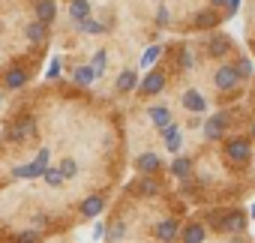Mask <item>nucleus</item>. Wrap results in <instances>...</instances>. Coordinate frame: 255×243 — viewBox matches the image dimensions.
Segmentation results:
<instances>
[{
    "label": "nucleus",
    "mask_w": 255,
    "mask_h": 243,
    "mask_svg": "<svg viewBox=\"0 0 255 243\" xmlns=\"http://www.w3.org/2000/svg\"><path fill=\"white\" fill-rule=\"evenodd\" d=\"M36 237H39L36 231H24V234H18V237H15V243H36Z\"/></svg>",
    "instance_id": "obj_33"
},
{
    "label": "nucleus",
    "mask_w": 255,
    "mask_h": 243,
    "mask_svg": "<svg viewBox=\"0 0 255 243\" xmlns=\"http://www.w3.org/2000/svg\"><path fill=\"white\" fill-rule=\"evenodd\" d=\"M213 81H216V87H219V90H234L240 78H237L234 66H219V69H216V78H213Z\"/></svg>",
    "instance_id": "obj_5"
},
{
    "label": "nucleus",
    "mask_w": 255,
    "mask_h": 243,
    "mask_svg": "<svg viewBox=\"0 0 255 243\" xmlns=\"http://www.w3.org/2000/svg\"><path fill=\"white\" fill-rule=\"evenodd\" d=\"M216 24H219L216 12H210V9H201V12H195V27H198V30H207V27H216Z\"/></svg>",
    "instance_id": "obj_13"
},
{
    "label": "nucleus",
    "mask_w": 255,
    "mask_h": 243,
    "mask_svg": "<svg viewBox=\"0 0 255 243\" xmlns=\"http://www.w3.org/2000/svg\"><path fill=\"white\" fill-rule=\"evenodd\" d=\"M123 234H126V225H123V219H117V222L111 225V231H108V240L114 243V240H120Z\"/></svg>",
    "instance_id": "obj_26"
},
{
    "label": "nucleus",
    "mask_w": 255,
    "mask_h": 243,
    "mask_svg": "<svg viewBox=\"0 0 255 243\" xmlns=\"http://www.w3.org/2000/svg\"><path fill=\"white\" fill-rule=\"evenodd\" d=\"M102 207H105L102 195H87V198L81 201V216L93 219V216H99V213H102Z\"/></svg>",
    "instance_id": "obj_7"
},
{
    "label": "nucleus",
    "mask_w": 255,
    "mask_h": 243,
    "mask_svg": "<svg viewBox=\"0 0 255 243\" xmlns=\"http://www.w3.org/2000/svg\"><path fill=\"white\" fill-rule=\"evenodd\" d=\"M162 87H165V72L162 69H150L147 75H144V81H141V93L144 96H156V93H162Z\"/></svg>",
    "instance_id": "obj_2"
},
{
    "label": "nucleus",
    "mask_w": 255,
    "mask_h": 243,
    "mask_svg": "<svg viewBox=\"0 0 255 243\" xmlns=\"http://www.w3.org/2000/svg\"><path fill=\"white\" fill-rule=\"evenodd\" d=\"M225 156H228L231 162H246V159H249V141H246V138H234V141H228Z\"/></svg>",
    "instance_id": "obj_4"
},
{
    "label": "nucleus",
    "mask_w": 255,
    "mask_h": 243,
    "mask_svg": "<svg viewBox=\"0 0 255 243\" xmlns=\"http://www.w3.org/2000/svg\"><path fill=\"white\" fill-rule=\"evenodd\" d=\"M93 237H96V240L105 237V222H96V225H93Z\"/></svg>",
    "instance_id": "obj_35"
},
{
    "label": "nucleus",
    "mask_w": 255,
    "mask_h": 243,
    "mask_svg": "<svg viewBox=\"0 0 255 243\" xmlns=\"http://www.w3.org/2000/svg\"><path fill=\"white\" fill-rule=\"evenodd\" d=\"M72 78H75L78 84H84V87H87V84H90V81H93L96 75H93V69H90V66H75V72H72Z\"/></svg>",
    "instance_id": "obj_20"
},
{
    "label": "nucleus",
    "mask_w": 255,
    "mask_h": 243,
    "mask_svg": "<svg viewBox=\"0 0 255 243\" xmlns=\"http://www.w3.org/2000/svg\"><path fill=\"white\" fill-rule=\"evenodd\" d=\"M135 168L144 171V174H153V171H159V156L156 153H141L135 159Z\"/></svg>",
    "instance_id": "obj_12"
},
{
    "label": "nucleus",
    "mask_w": 255,
    "mask_h": 243,
    "mask_svg": "<svg viewBox=\"0 0 255 243\" xmlns=\"http://www.w3.org/2000/svg\"><path fill=\"white\" fill-rule=\"evenodd\" d=\"M69 18L75 24H81V21L90 18V3H87V0H72V3H69Z\"/></svg>",
    "instance_id": "obj_9"
},
{
    "label": "nucleus",
    "mask_w": 255,
    "mask_h": 243,
    "mask_svg": "<svg viewBox=\"0 0 255 243\" xmlns=\"http://www.w3.org/2000/svg\"><path fill=\"white\" fill-rule=\"evenodd\" d=\"M183 108H189V111L201 114V111L207 108V102H204V96H201L198 90H186V93H183Z\"/></svg>",
    "instance_id": "obj_10"
},
{
    "label": "nucleus",
    "mask_w": 255,
    "mask_h": 243,
    "mask_svg": "<svg viewBox=\"0 0 255 243\" xmlns=\"http://www.w3.org/2000/svg\"><path fill=\"white\" fill-rule=\"evenodd\" d=\"M252 216H255V204H252Z\"/></svg>",
    "instance_id": "obj_41"
},
{
    "label": "nucleus",
    "mask_w": 255,
    "mask_h": 243,
    "mask_svg": "<svg viewBox=\"0 0 255 243\" xmlns=\"http://www.w3.org/2000/svg\"><path fill=\"white\" fill-rule=\"evenodd\" d=\"M252 51H255V42H252Z\"/></svg>",
    "instance_id": "obj_42"
},
{
    "label": "nucleus",
    "mask_w": 255,
    "mask_h": 243,
    "mask_svg": "<svg viewBox=\"0 0 255 243\" xmlns=\"http://www.w3.org/2000/svg\"><path fill=\"white\" fill-rule=\"evenodd\" d=\"M48 36V27L42 24V21H33V24H27V39L30 42H42Z\"/></svg>",
    "instance_id": "obj_16"
},
{
    "label": "nucleus",
    "mask_w": 255,
    "mask_h": 243,
    "mask_svg": "<svg viewBox=\"0 0 255 243\" xmlns=\"http://www.w3.org/2000/svg\"><path fill=\"white\" fill-rule=\"evenodd\" d=\"M45 171H48V147H42V150L36 153V159H33V162L18 165L12 174H15V177H27V180H30V177H42Z\"/></svg>",
    "instance_id": "obj_1"
},
{
    "label": "nucleus",
    "mask_w": 255,
    "mask_h": 243,
    "mask_svg": "<svg viewBox=\"0 0 255 243\" xmlns=\"http://www.w3.org/2000/svg\"><path fill=\"white\" fill-rule=\"evenodd\" d=\"M234 72H237V78H246V75H252V63H249V60H240V63L234 66Z\"/></svg>",
    "instance_id": "obj_29"
},
{
    "label": "nucleus",
    "mask_w": 255,
    "mask_h": 243,
    "mask_svg": "<svg viewBox=\"0 0 255 243\" xmlns=\"http://www.w3.org/2000/svg\"><path fill=\"white\" fill-rule=\"evenodd\" d=\"M192 63H195V60H192V51L183 48V54H180V66H183V69H192Z\"/></svg>",
    "instance_id": "obj_31"
},
{
    "label": "nucleus",
    "mask_w": 255,
    "mask_h": 243,
    "mask_svg": "<svg viewBox=\"0 0 255 243\" xmlns=\"http://www.w3.org/2000/svg\"><path fill=\"white\" fill-rule=\"evenodd\" d=\"M27 135H33V120H21L18 126L9 129V138H27Z\"/></svg>",
    "instance_id": "obj_18"
},
{
    "label": "nucleus",
    "mask_w": 255,
    "mask_h": 243,
    "mask_svg": "<svg viewBox=\"0 0 255 243\" xmlns=\"http://www.w3.org/2000/svg\"><path fill=\"white\" fill-rule=\"evenodd\" d=\"M165 141H168V150H171V153H177V150H180V132H174V135H168Z\"/></svg>",
    "instance_id": "obj_32"
},
{
    "label": "nucleus",
    "mask_w": 255,
    "mask_h": 243,
    "mask_svg": "<svg viewBox=\"0 0 255 243\" xmlns=\"http://www.w3.org/2000/svg\"><path fill=\"white\" fill-rule=\"evenodd\" d=\"M147 114H150V120H153V123H156L159 129H165L168 123H174V120H171V111H168V108H150Z\"/></svg>",
    "instance_id": "obj_15"
},
{
    "label": "nucleus",
    "mask_w": 255,
    "mask_h": 243,
    "mask_svg": "<svg viewBox=\"0 0 255 243\" xmlns=\"http://www.w3.org/2000/svg\"><path fill=\"white\" fill-rule=\"evenodd\" d=\"M57 171H60V177L66 180V177H75V174H78V165H75V159H63Z\"/></svg>",
    "instance_id": "obj_22"
},
{
    "label": "nucleus",
    "mask_w": 255,
    "mask_h": 243,
    "mask_svg": "<svg viewBox=\"0 0 255 243\" xmlns=\"http://www.w3.org/2000/svg\"><path fill=\"white\" fill-rule=\"evenodd\" d=\"M48 78H60V57H54L51 63H48V72H45Z\"/></svg>",
    "instance_id": "obj_30"
},
{
    "label": "nucleus",
    "mask_w": 255,
    "mask_h": 243,
    "mask_svg": "<svg viewBox=\"0 0 255 243\" xmlns=\"http://www.w3.org/2000/svg\"><path fill=\"white\" fill-rule=\"evenodd\" d=\"M90 69H93V75H102V72H105V51H96V54H93Z\"/></svg>",
    "instance_id": "obj_24"
},
{
    "label": "nucleus",
    "mask_w": 255,
    "mask_h": 243,
    "mask_svg": "<svg viewBox=\"0 0 255 243\" xmlns=\"http://www.w3.org/2000/svg\"><path fill=\"white\" fill-rule=\"evenodd\" d=\"M219 228H225V231H234V234H240L243 228H246V213L243 210H234V213H228L222 222H219Z\"/></svg>",
    "instance_id": "obj_6"
},
{
    "label": "nucleus",
    "mask_w": 255,
    "mask_h": 243,
    "mask_svg": "<svg viewBox=\"0 0 255 243\" xmlns=\"http://www.w3.org/2000/svg\"><path fill=\"white\" fill-rule=\"evenodd\" d=\"M159 54H162V48H159V45H150V48H147V51L141 54V66L147 69V66H150V63H153V60H156Z\"/></svg>",
    "instance_id": "obj_23"
},
{
    "label": "nucleus",
    "mask_w": 255,
    "mask_h": 243,
    "mask_svg": "<svg viewBox=\"0 0 255 243\" xmlns=\"http://www.w3.org/2000/svg\"><path fill=\"white\" fill-rule=\"evenodd\" d=\"M138 189H141L144 195H156V192H159V183H156L153 177H144V180L138 183Z\"/></svg>",
    "instance_id": "obj_25"
},
{
    "label": "nucleus",
    "mask_w": 255,
    "mask_h": 243,
    "mask_svg": "<svg viewBox=\"0 0 255 243\" xmlns=\"http://www.w3.org/2000/svg\"><path fill=\"white\" fill-rule=\"evenodd\" d=\"M135 81H138L135 72H132V69H126V72H120V78H117V90H123V93H126V90H132Z\"/></svg>",
    "instance_id": "obj_19"
},
{
    "label": "nucleus",
    "mask_w": 255,
    "mask_h": 243,
    "mask_svg": "<svg viewBox=\"0 0 255 243\" xmlns=\"http://www.w3.org/2000/svg\"><path fill=\"white\" fill-rule=\"evenodd\" d=\"M6 84L15 87V90L24 87V84H27V72H24V69H9V72H6Z\"/></svg>",
    "instance_id": "obj_17"
},
{
    "label": "nucleus",
    "mask_w": 255,
    "mask_h": 243,
    "mask_svg": "<svg viewBox=\"0 0 255 243\" xmlns=\"http://www.w3.org/2000/svg\"><path fill=\"white\" fill-rule=\"evenodd\" d=\"M204 237H207V228L204 225H189L186 231H183V243H204Z\"/></svg>",
    "instance_id": "obj_14"
},
{
    "label": "nucleus",
    "mask_w": 255,
    "mask_h": 243,
    "mask_svg": "<svg viewBox=\"0 0 255 243\" xmlns=\"http://www.w3.org/2000/svg\"><path fill=\"white\" fill-rule=\"evenodd\" d=\"M237 6H240V0H228V12H237Z\"/></svg>",
    "instance_id": "obj_37"
},
{
    "label": "nucleus",
    "mask_w": 255,
    "mask_h": 243,
    "mask_svg": "<svg viewBox=\"0 0 255 243\" xmlns=\"http://www.w3.org/2000/svg\"><path fill=\"white\" fill-rule=\"evenodd\" d=\"M252 138H255V123H252Z\"/></svg>",
    "instance_id": "obj_39"
},
{
    "label": "nucleus",
    "mask_w": 255,
    "mask_h": 243,
    "mask_svg": "<svg viewBox=\"0 0 255 243\" xmlns=\"http://www.w3.org/2000/svg\"><path fill=\"white\" fill-rule=\"evenodd\" d=\"M225 126H228V117H225V114H213L210 120H204V135H207L210 141H216V138L225 135Z\"/></svg>",
    "instance_id": "obj_3"
},
{
    "label": "nucleus",
    "mask_w": 255,
    "mask_h": 243,
    "mask_svg": "<svg viewBox=\"0 0 255 243\" xmlns=\"http://www.w3.org/2000/svg\"><path fill=\"white\" fill-rule=\"evenodd\" d=\"M42 177H45V183H48V186H60V183H63V177H60V171H57V168H48Z\"/></svg>",
    "instance_id": "obj_27"
},
{
    "label": "nucleus",
    "mask_w": 255,
    "mask_h": 243,
    "mask_svg": "<svg viewBox=\"0 0 255 243\" xmlns=\"http://www.w3.org/2000/svg\"><path fill=\"white\" fill-rule=\"evenodd\" d=\"M156 21H159V24H168V9H165V6H159V15H156Z\"/></svg>",
    "instance_id": "obj_36"
},
{
    "label": "nucleus",
    "mask_w": 255,
    "mask_h": 243,
    "mask_svg": "<svg viewBox=\"0 0 255 243\" xmlns=\"http://www.w3.org/2000/svg\"><path fill=\"white\" fill-rule=\"evenodd\" d=\"M210 51H213V54H225V42H222V39L210 42Z\"/></svg>",
    "instance_id": "obj_34"
},
{
    "label": "nucleus",
    "mask_w": 255,
    "mask_h": 243,
    "mask_svg": "<svg viewBox=\"0 0 255 243\" xmlns=\"http://www.w3.org/2000/svg\"><path fill=\"white\" fill-rule=\"evenodd\" d=\"M231 243H243V240H231Z\"/></svg>",
    "instance_id": "obj_40"
},
{
    "label": "nucleus",
    "mask_w": 255,
    "mask_h": 243,
    "mask_svg": "<svg viewBox=\"0 0 255 243\" xmlns=\"http://www.w3.org/2000/svg\"><path fill=\"white\" fill-rule=\"evenodd\" d=\"M213 3H225V6H228V0H213Z\"/></svg>",
    "instance_id": "obj_38"
},
{
    "label": "nucleus",
    "mask_w": 255,
    "mask_h": 243,
    "mask_svg": "<svg viewBox=\"0 0 255 243\" xmlns=\"http://www.w3.org/2000/svg\"><path fill=\"white\" fill-rule=\"evenodd\" d=\"M156 237H159V243H174L177 240V222L174 219H162L156 225Z\"/></svg>",
    "instance_id": "obj_8"
},
{
    "label": "nucleus",
    "mask_w": 255,
    "mask_h": 243,
    "mask_svg": "<svg viewBox=\"0 0 255 243\" xmlns=\"http://www.w3.org/2000/svg\"><path fill=\"white\" fill-rule=\"evenodd\" d=\"M54 15H57L54 0H39V3H36V21L48 24V21H54Z\"/></svg>",
    "instance_id": "obj_11"
},
{
    "label": "nucleus",
    "mask_w": 255,
    "mask_h": 243,
    "mask_svg": "<svg viewBox=\"0 0 255 243\" xmlns=\"http://www.w3.org/2000/svg\"><path fill=\"white\" fill-rule=\"evenodd\" d=\"M81 30H84V33H102L105 27H102L99 21H93V18H87V21H81Z\"/></svg>",
    "instance_id": "obj_28"
},
{
    "label": "nucleus",
    "mask_w": 255,
    "mask_h": 243,
    "mask_svg": "<svg viewBox=\"0 0 255 243\" xmlns=\"http://www.w3.org/2000/svg\"><path fill=\"white\" fill-rule=\"evenodd\" d=\"M189 168H192V162H189L186 156H180V159H174V162H171V174H177V177H186V174H189Z\"/></svg>",
    "instance_id": "obj_21"
}]
</instances>
